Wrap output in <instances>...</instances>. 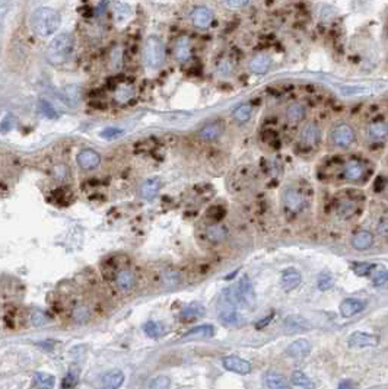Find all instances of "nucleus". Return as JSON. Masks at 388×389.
Listing matches in <instances>:
<instances>
[{"label":"nucleus","mask_w":388,"mask_h":389,"mask_svg":"<svg viewBox=\"0 0 388 389\" xmlns=\"http://www.w3.org/2000/svg\"><path fill=\"white\" fill-rule=\"evenodd\" d=\"M61 18L58 12L52 7H40L31 16V28L35 35L47 38L58 29Z\"/></svg>","instance_id":"1"},{"label":"nucleus","mask_w":388,"mask_h":389,"mask_svg":"<svg viewBox=\"0 0 388 389\" xmlns=\"http://www.w3.org/2000/svg\"><path fill=\"white\" fill-rule=\"evenodd\" d=\"M143 64L151 70H158L165 61V46L156 35H151L145 40L142 49Z\"/></svg>","instance_id":"2"},{"label":"nucleus","mask_w":388,"mask_h":389,"mask_svg":"<svg viewBox=\"0 0 388 389\" xmlns=\"http://www.w3.org/2000/svg\"><path fill=\"white\" fill-rule=\"evenodd\" d=\"M72 51H73V37L70 34H60L50 43L47 50V58L53 64H61L67 60Z\"/></svg>","instance_id":"3"},{"label":"nucleus","mask_w":388,"mask_h":389,"mask_svg":"<svg viewBox=\"0 0 388 389\" xmlns=\"http://www.w3.org/2000/svg\"><path fill=\"white\" fill-rule=\"evenodd\" d=\"M218 315L219 319L226 325H233L238 322L239 315L236 312V299L233 294V289H226L222 293L218 303Z\"/></svg>","instance_id":"4"},{"label":"nucleus","mask_w":388,"mask_h":389,"mask_svg":"<svg viewBox=\"0 0 388 389\" xmlns=\"http://www.w3.org/2000/svg\"><path fill=\"white\" fill-rule=\"evenodd\" d=\"M330 145H333L337 149H347L350 147L355 140H356V134L352 125L349 124H338L330 131Z\"/></svg>","instance_id":"5"},{"label":"nucleus","mask_w":388,"mask_h":389,"mask_svg":"<svg viewBox=\"0 0 388 389\" xmlns=\"http://www.w3.org/2000/svg\"><path fill=\"white\" fill-rule=\"evenodd\" d=\"M233 294H235L236 302L241 303L242 306H245L247 309L253 311L256 308V303H257L256 292H254V287L251 284V280L247 276L241 277V280L238 281L236 287L233 289Z\"/></svg>","instance_id":"6"},{"label":"nucleus","mask_w":388,"mask_h":389,"mask_svg":"<svg viewBox=\"0 0 388 389\" xmlns=\"http://www.w3.org/2000/svg\"><path fill=\"white\" fill-rule=\"evenodd\" d=\"M193 26L197 29H207L213 24V12L206 6H199L191 13Z\"/></svg>","instance_id":"7"},{"label":"nucleus","mask_w":388,"mask_h":389,"mask_svg":"<svg viewBox=\"0 0 388 389\" xmlns=\"http://www.w3.org/2000/svg\"><path fill=\"white\" fill-rule=\"evenodd\" d=\"M79 167L85 170H92L95 168L100 167L101 164V156L97 150L94 149H83L78 153V158H76Z\"/></svg>","instance_id":"8"},{"label":"nucleus","mask_w":388,"mask_h":389,"mask_svg":"<svg viewBox=\"0 0 388 389\" xmlns=\"http://www.w3.org/2000/svg\"><path fill=\"white\" fill-rule=\"evenodd\" d=\"M349 347H355V348H362V347H375L380 344V337L374 335V334L366 333H353L349 340H347Z\"/></svg>","instance_id":"9"},{"label":"nucleus","mask_w":388,"mask_h":389,"mask_svg":"<svg viewBox=\"0 0 388 389\" xmlns=\"http://www.w3.org/2000/svg\"><path fill=\"white\" fill-rule=\"evenodd\" d=\"M222 365L226 370H231V372H235L238 375H248L251 372V365L250 362L241 359V357H236V356H229V357H225L222 360Z\"/></svg>","instance_id":"10"},{"label":"nucleus","mask_w":388,"mask_h":389,"mask_svg":"<svg viewBox=\"0 0 388 389\" xmlns=\"http://www.w3.org/2000/svg\"><path fill=\"white\" fill-rule=\"evenodd\" d=\"M193 54V46L188 37H180L174 46V57L178 63H187Z\"/></svg>","instance_id":"11"},{"label":"nucleus","mask_w":388,"mask_h":389,"mask_svg":"<svg viewBox=\"0 0 388 389\" xmlns=\"http://www.w3.org/2000/svg\"><path fill=\"white\" fill-rule=\"evenodd\" d=\"M321 139V130L317 122H307L301 128V140L307 146H315L318 145Z\"/></svg>","instance_id":"12"},{"label":"nucleus","mask_w":388,"mask_h":389,"mask_svg":"<svg viewBox=\"0 0 388 389\" xmlns=\"http://www.w3.org/2000/svg\"><path fill=\"white\" fill-rule=\"evenodd\" d=\"M270 67H272V57L266 53L256 54L250 61V69L256 74H264L270 70Z\"/></svg>","instance_id":"13"},{"label":"nucleus","mask_w":388,"mask_h":389,"mask_svg":"<svg viewBox=\"0 0 388 389\" xmlns=\"http://www.w3.org/2000/svg\"><path fill=\"white\" fill-rule=\"evenodd\" d=\"M302 281V276L301 273L296 270V268H286L283 273H282V277H280V283H282V287L283 290L286 292H290L293 289H296Z\"/></svg>","instance_id":"14"},{"label":"nucleus","mask_w":388,"mask_h":389,"mask_svg":"<svg viewBox=\"0 0 388 389\" xmlns=\"http://www.w3.org/2000/svg\"><path fill=\"white\" fill-rule=\"evenodd\" d=\"M311 344L307 340H296L286 348V354L292 359H304L310 354Z\"/></svg>","instance_id":"15"},{"label":"nucleus","mask_w":388,"mask_h":389,"mask_svg":"<svg viewBox=\"0 0 388 389\" xmlns=\"http://www.w3.org/2000/svg\"><path fill=\"white\" fill-rule=\"evenodd\" d=\"M285 206H286V209H287L289 212H292V213H299V212L304 209V206H305V200H304V197H302L298 191H295V190H289V191H286V194H285Z\"/></svg>","instance_id":"16"},{"label":"nucleus","mask_w":388,"mask_h":389,"mask_svg":"<svg viewBox=\"0 0 388 389\" xmlns=\"http://www.w3.org/2000/svg\"><path fill=\"white\" fill-rule=\"evenodd\" d=\"M365 309V303L359 299H346L340 305V314L344 318H350Z\"/></svg>","instance_id":"17"},{"label":"nucleus","mask_w":388,"mask_h":389,"mask_svg":"<svg viewBox=\"0 0 388 389\" xmlns=\"http://www.w3.org/2000/svg\"><path fill=\"white\" fill-rule=\"evenodd\" d=\"M283 327L287 333H299V331H305L311 328V324L302 318V316H296V315H290L285 319Z\"/></svg>","instance_id":"18"},{"label":"nucleus","mask_w":388,"mask_h":389,"mask_svg":"<svg viewBox=\"0 0 388 389\" xmlns=\"http://www.w3.org/2000/svg\"><path fill=\"white\" fill-rule=\"evenodd\" d=\"M124 382V375L123 372L114 369L107 372L103 378H101V389H118Z\"/></svg>","instance_id":"19"},{"label":"nucleus","mask_w":388,"mask_h":389,"mask_svg":"<svg viewBox=\"0 0 388 389\" xmlns=\"http://www.w3.org/2000/svg\"><path fill=\"white\" fill-rule=\"evenodd\" d=\"M161 190V179L159 178H149L140 185V197L145 200H152Z\"/></svg>","instance_id":"20"},{"label":"nucleus","mask_w":388,"mask_h":389,"mask_svg":"<svg viewBox=\"0 0 388 389\" xmlns=\"http://www.w3.org/2000/svg\"><path fill=\"white\" fill-rule=\"evenodd\" d=\"M374 243V236L369 230H359L352 238V245L358 251H365L371 248Z\"/></svg>","instance_id":"21"},{"label":"nucleus","mask_w":388,"mask_h":389,"mask_svg":"<svg viewBox=\"0 0 388 389\" xmlns=\"http://www.w3.org/2000/svg\"><path fill=\"white\" fill-rule=\"evenodd\" d=\"M343 175L346 179L349 181H359L363 175H365V167L362 162L359 161H349L344 169H343Z\"/></svg>","instance_id":"22"},{"label":"nucleus","mask_w":388,"mask_h":389,"mask_svg":"<svg viewBox=\"0 0 388 389\" xmlns=\"http://www.w3.org/2000/svg\"><path fill=\"white\" fill-rule=\"evenodd\" d=\"M213 335H215V327L210 324H206V325H200V327L190 330L188 333H185L181 337V340L182 341H185V340H203V338H210Z\"/></svg>","instance_id":"23"},{"label":"nucleus","mask_w":388,"mask_h":389,"mask_svg":"<svg viewBox=\"0 0 388 389\" xmlns=\"http://www.w3.org/2000/svg\"><path fill=\"white\" fill-rule=\"evenodd\" d=\"M222 131L223 128L219 122H209L205 127H202V130L199 131V136L205 142H215L221 137Z\"/></svg>","instance_id":"24"},{"label":"nucleus","mask_w":388,"mask_h":389,"mask_svg":"<svg viewBox=\"0 0 388 389\" xmlns=\"http://www.w3.org/2000/svg\"><path fill=\"white\" fill-rule=\"evenodd\" d=\"M368 137L372 142H384L387 139V124L384 121H374L368 125Z\"/></svg>","instance_id":"25"},{"label":"nucleus","mask_w":388,"mask_h":389,"mask_svg":"<svg viewBox=\"0 0 388 389\" xmlns=\"http://www.w3.org/2000/svg\"><path fill=\"white\" fill-rule=\"evenodd\" d=\"M134 98V88L131 85H120L114 91V101L120 105L129 104Z\"/></svg>","instance_id":"26"},{"label":"nucleus","mask_w":388,"mask_h":389,"mask_svg":"<svg viewBox=\"0 0 388 389\" xmlns=\"http://www.w3.org/2000/svg\"><path fill=\"white\" fill-rule=\"evenodd\" d=\"M115 284L121 292H127L134 286V274L130 270H121L115 276Z\"/></svg>","instance_id":"27"},{"label":"nucleus","mask_w":388,"mask_h":389,"mask_svg":"<svg viewBox=\"0 0 388 389\" xmlns=\"http://www.w3.org/2000/svg\"><path fill=\"white\" fill-rule=\"evenodd\" d=\"M264 384L267 389H290L289 382L279 373L275 372H269L264 378Z\"/></svg>","instance_id":"28"},{"label":"nucleus","mask_w":388,"mask_h":389,"mask_svg":"<svg viewBox=\"0 0 388 389\" xmlns=\"http://www.w3.org/2000/svg\"><path fill=\"white\" fill-rule=\"evenodd\" d=\"M305 118V108L299 102H293L286 108V120L292 124H298Z\"/></svg>","instance_id":"29"},{"label":"nucleus","mask_w":388,"mask_h":389,"mask_svg":"<svg viewBox=\"0 0 388 389\" xmlns=\"http://www.w3.org/2000/svg\"><path fill=\"white\" fill-rule=\"evenodd\" d=\"M63 97L66 99V102L70 105V107H76L82 98V91L78 85H70V86H66L64 91H63Z\"/></svg>","instance_id":"30"},{"label":"nucleus","mask_w":388,"mask_h":389,"mask_svg":"<svg viewBox=\"0 0 388 389\" xmlns=\"http://www.w3.org/2000/svg\"><path fill=\"white\" fill-rule=\"evenodd\" d=\"M206 236L210 242H222L228 236V229L223 224H212L207 227Z\"/></svg>","instance_id":"31"},{"label":"nucleus","mask_w":388,"mask_h":389,"mask_svg":"<svg viewBox=\"0 0 388 389\" xmlns=\"http://www.w3.org/2000/svg\"><path fill=\"white\" fill-rule=\"evenodd\" d=\"M251 115H253V107H251L250 104H242V105H239L238 108H235L233 112H232V118H233V121L238 122V124H244V122H247V121L251 118Z\"/></svg>","instance_id":"32"},{"label":"nucleus","mask_w":388,"mask_h":389,"mask_svg":"<svg viewBox=\"0 0 388 389\" xmlns=\"http://www.w3.org/2000/svg\"><path fill=\"white\" fill-rule=\"evenodd\" d=\"M206 314V309L203 305L194 302L188 306H185L181 312V316L185 318V319H191V318H199V316H203Z\"/></svg>","instance_id":"33"},{"label":"nucleus","mask_w":388,"mask_h":389,"mask_svg":"<svg viewBox=\"0 0 388 389\" xmlns=\"http://www.w3.org/2000/svg\"><path fill=\"white\" fill-rule=\"evenodd\" d=\"M292 384L295 387H299V388L315 389V384L304 372H301V370L293 372V375H292Z\"/></svg>","instance_id":"34"},{"label":"nucleus","mask_w":388,"mask_h":389,"mask_svg":"<svg viewBox=\"0 0 388 389\" xmlns=\"http://www.w3.org/2000/svg\"><path fill=\"white\" fill-rule=\"evenodd\" d=\"M34 382H35V387L40 389H52L54 387V376L53 375H49V373H43V372H38L35 373L34 376Z\"/></svg>","instance_id":"35"},{"label":"nucleus","mask_w":388,"mask_h":389,"mask_svg":"<svg viewBox=\"0 0 388 389\" xmlns=\"http://www.w3.org/2000/svg\"><path fill=\"white\" fill-rule=\"evenodd\" d=\"M143 331L146 333V335H149L151 338H159L162 334L165 333V327H164V324H161V322H156V321H148V322L143 325Z\"/></svg>","instance_id":"36"},{"label":"nucleus","mask_w":388,"mask_h":389,"mask_svg":"<svg viewBox=\"0 0 388 389\" xmlns=\"http://www.w3.org/2000/svg\"><path fill=\"white\" fill-rule=\"evenodd\" d=\"M181 281V276L175 270H166L162 273V283L165 287H175Z\"/></svg>","instance_id":"37"},{"label":"nucleus","mask_w":388,"mask_h":389,"mask_svg":"<svg viewBox=\"0 0 388 389\" xmlns=\"http://www.w3.org/2000/svg\"><path fill=\"white\" fill-rule=\"evenodd\" d=\"M216 72H218V74H219L221 77H223V79L231 77L232 73H233V64H232V61H231L229 58H223L221 63L218 64Z\"/></svg>","instance_id":"38"},{"label":"nucleus","mask_w":388,"mask_h":389,"mask_svg":"<svg viewBox=\"0 0 388 389\" xmlns=\"http://www.w3.org/2000/svg\"><path fill=\"white\" fill-rule=\"evenodd\" d=\"M350 267L358 276H369L371 271L375 268V264H371V263H353Z\"/></svg>","instance_id":"39"},{"label":"nucleus","mask_w":388,"mask_h":389,"mask_svg":"<svg viewBox=\"0 0 388 389\" xmlns=\"http://www.w3.org/2000/svg\"><path fill=\"white\" fill-rule=\"evenodd\" d=\"M171 379L168 376H156L149 382V389H169Z\"/></svg>","instance_id":"40"},{"label":"nucleus","mask_w":388,"mask_h":389,"mask_svg":"<svg viewBox=\"0 0 388 389\" xmlns=\"http://www.w3.org/2000/svg\"><path fill=\"white\" fill-rule=\"evenodd\" d=\"M317 283H318V289L323 290V292H326V290H330L333 286H334V278L329 273H321L318 276Z\"/></svg>","instance_id":"41"},{"label":"nucleus","mask_w":388,"mask_h":389,"mask_svg":"<svg viewBox=\"0 0 388 389\" xmlns=\"http://www.w3.org/2000/svg\"><path fill=\"white\" fill-rule=\"evenodd\" d=\"M73 319L76 322H79V324L86 322L89 319V311H88V308H85V306H76L73 309Z\"/></svg>","instance_id":"42"},{"label":"nucleus","mask_w":388,"mask_h":389,"mask_svg":"<svg viewBox=\"0 0 388 389\" xmlns=\"http://www.w3.org/2000/svg\"><path fill=\"white\" fill-rule=\"evenodd\" d=\"M31 322H32L35 327H41V325H44V324L49 322V316H47L43 311L35 309V311H32V314H31Z\"/></svg>","instance_id":"43"},{"label":"nucleus","mask_w":388,"mask_h":389,"mask_svg":"<svg viewBox=\"0 0 388 389\" xmlns=\"http://www.w3.org/2000/svg\"><path fill=\"white\" fill-rule=\"evenodd\" d=\"M371 274H372V281H374L375 286H384L387 283V271H386V268H381L380 271H374L372 270Z\"/></svg>","instance_id":"44"},{"label":"nucleus","mask_w":388,"mask_h":389,"mask_svg":"<svg viewBox=\"0 0 388 389\" xmlns=\"http://www.w3.org/2000/svg\"><path fill=\"white\" fill-rule=\"evenodd\" d=\"M111 63L112 67L118 69L123 64V49H114L111 53Z\"/></svg>","instance_id":"45"},{"label":"nucleus","mask_w":388,"mask_h":389,"mask_svg":"<svg viewBox=\"0 0 388 389\" xmlns=\"http://www.w3.org/2000/svg\"><path fill=\"white\" fill-rule=\"evenodd\" d=\"M78 384V373L76 372H69L67 376L64 378V382H63V388L64 389H72L75 388V385Z\"/></svg>","instance_id":"46"},{"label":"nucleus","mask_w":388,"mask_h":389,"mask_svg":"<svg viewBox=\"0 0 388 389\" xmlns=\"http://www.w3.org/2000/svg\"><path fill=\"white\" fill-rule=\"evenodd\" d=\"M250 3V0H225V4L231 9H242Z\"/></svg>","instance_id":"47"},{"label":"nucleus","mask_w":388,"mask_h":389,"mask_svg":"<svg viewBox=\"0 0 388 389\" xmlns=\"http://www.w3.org/2000/svg\"><path fill=\"white\" fill-rule=\"evenodd\" d=\"M40 104H41V105H40V107H41V110H43V112H44L47 117H50V118H54L55 112H54V110H53V107H52L49 102H46V101H41Z\"/></svg>","instance_id":"48"},{"label":"nucleus","mask_w":388,"mask_h":389,"mask_svg":"<svg viewBox=\"0 0 388 389\" xmlns=\"http://www.w3.org/2000/svg\"><path fill=\"white\" fill-rule=\"evenodd\" d=\"M67 167L66 165H57V167L54 168V175L55 178H58V179H64L66 176H67Z\"/></svg>","instance_id":"49"},{"label":"nucleus","mask_w":388,"mask_h":389,"mask_svg":"<svg viewBox=\"0 0 388 389\" xmlns=\"http://www.w3.org/2000/svg\"><path fill=\"white\" fill-rule=\"evenodd\" d=\"M120 134H121V130H117V128H107V130H104L101 133V136L105 137V139H114V137H117Z\"/></svg>","instance_id":"50"},{"label":"nucleus","mask_w":388,"mask_h":389,"mask_svg":"<svg viewBox=\"0 0 388 389\" xmlns=\"http://www.w3.org/2000/svg\"><path fill=\"white\" fill-rule=\"evenodd\" d=\"M338 389H355L353 384L350 381H343L340 385H338Z\"/></svg>","instance_id":"51"},{"label":"nucleus","mask_w":388,"mask_h":389,"mask_svg":"<svg viewBox=\"0 0 388 389\" xmlns=\"http://www.w3.org/2000/svg\"><path fill=\"white\" fill-rule=\"evenodd\" d=\"M272 318H273V315H270V316H267L264 322H259V324H257L256 327H257V328H261V327H264L266 324H269V322H270V319H272Z\"/></svg>","instance_id":"52"},{"label":"nucleus","mask_w":388,"mask_h":389,"mask_svg":"<svg viewBox=\"0 0 388 389\" xmlns=\"http://www.w3.org/2000/svg\"><path fill=\"white\" fill-rule=\"evenodd\" d=\"M380 229L383 230V235L386 236V235H387V220H386V219H384V220H383V223L380 224Z\"/></svg>","instance_id":"53"}]
</instances>
